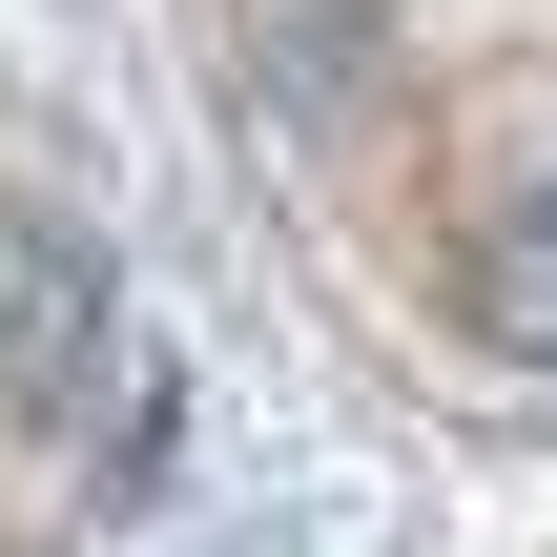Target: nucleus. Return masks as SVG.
I'll return each instance as SVG.
<instances>
[{
	"label": "nucleus",
	"mask_w": 557,
	"mask_h": 557,
	"mask_svg": "<svg viewBox=\"0 0 557 557\" xmlns=\"http://www.w3.org/2000/svg\"><path fill=\"white\" fill-rule=\"evenodd\" d=\"M455 310H475V351H517V372H557V165L475 207V248H455Z\"/></svg>",
	"instance_id": "f03ea898"
},
{
	"label": "nucleus",
	"mask_w": 557,
	"mask_h": 557,
	"mask_svg": "<svg viewBox=\"0 0 557 557\" xmlns=\"http://www.w3.org/2000/svg\"><path fill=\"white\" fill-rule=\"evenodd\" d=\"M103 372V227L0 207V413H62Z\"/></svg>",
	"instance_id": "f257e3e1"
}]
</instances>
